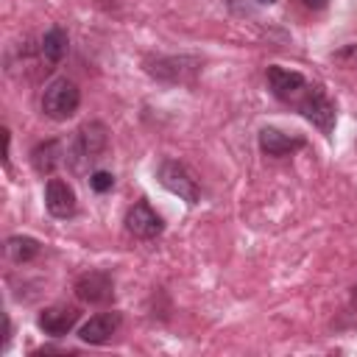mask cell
Segmentation results:
<instances>
[{
    "mask_svg": "<svg viewBox=\"0 0 357 357\" xmlns=\"http://www.w3.org/2000/svg\"><path fill=\"white\" fill-rule=\"evenodd\" d=\"M106 148H109V128L100 120H89L75 131V139L67 151V162L75 173H84L103 156Z\"/></svg>",
    "mask_w": 357,
    "mask_h": 357,
    "instance_id": "1",
    "label": "cell"
},
{
    "mask_svg": "<svg viewBox=\"0 0 357 357\" xmlns=\"http://www.w3.org/2000/svg\"><path fill=\"white\" fill-rule=\"evenodd\" d=\"M301 117H307L321 134H332V128H335V103L329 100V95L318 86V84H310L307 81V86L296 95V100L290 103Z\"/></svg>",
    "mask_w": 357,
    "mask_h": 357,
    "instance_id": "2",
    "label": "cell"
},
{
    "mask_svg": "<svg viewBox=\"0 0 357 357\" xmlns=\"http://www.w3.org/2000/svg\"><path fill=\"white\" fill-rule=\"evenodd\" d=\"M81 106V89L70 78H53L42 92V112L50 120H67Z\"/></svg>",
    "mask_w": 357,
    "mask_h": 357,
    "instance_id": "3",
    "label": "cell"
},
{
    "mask_svg": "<svg viewBox=\"0 0 357 357\" xmlns=\"http://www.w3.org/2000/svg\"><path fill=\"white\" fill-rule=\"evenodd\" d=\"M156 176H159V184H162L165 190H170L173 195H178V198L187 201L190 206L198 204L201 187H198V178L192 176V170H190L184 162H178V159H165V162L159 165Z\"/></svg>",
    "mask_w": 357,
    "mask_h": 357,
    "instance_id": "4",
    "label": "cell"
},
{
    "mask_svg": "<svg viewBox=\"0 0 357 357\" xmlns=\"http://www.w3.org/2000/svg\"><path fill=\"white\" fill-rule=\"evenodd\" d=\"M75 296L84 304H106L114 296V282L106 271H86L75 279Z\"/></svg>",
    "mask_w": 357,
    "mask_h": 357,
    "instance_id": "5",
    "label": "cell"
},
{
    "mask_svg": "<svg viewBox=\"0 0 357 357\" xmlns=\"http://www.w3.org/2000/svg\"><path fill=\"white\" fill-rule=\"evenodd\" d=\"M162 229H165L162 218H159V215L151 209V204H145V201H137V204L126 212V231L134 234V237H139V240H153V237L162 234Z\"/></svg>",
    "mask_w": 357,
    "mask_h": 357,
    "instance_id": "6",
    "label": "cell"
},
{
    "mask_svg": "<svg viewBox=\"0 0 357 357\" xmlns=\"http://www.w3.org/2000/svg\"><path fill=\"white\" fill-rule=\"evenodd\" d=\"M78 307H73V304H53V307H45L42 312H39V318H36V326L45 332V335H50V337H61V335H67L75 324H78Z\"/></svg>",
    "mask_w": 357,
    "mask_h": 357,
    "instance_id": "7",
    "label": "cell"
},
{
    "mask_svg": "<svg viewBox=\"0 0 357 357\" xmlns=\"http://www.w3.org/2000/svg\"><path fill=\"white\" fill-rule=\"evenodd\" d=\"M45 206L53 218H73L78 209L75 190L64 178H47L45 184Z\"/></svg>",
    "mask_w": 357,
    "mask_h": 357,
    "instance_id": "8",
    "label": "cell"
},
{
    "mask_svg": "<svg viewBox=\"0 0 357 357\" xmlns=\"http://www.w3.org/2000/svg\"><path fill=\"white\" fill-rule=\"evenodd\" d=\"M148 73L159 81H190L195 73H198V61L195 59H187V56H170V59H156V61H148Z\"/></svg>",
    "mask_w": 357,
    "mask_h": 357,
    "instance_id": "9",
    "label": "cell"
},
{
    "mask_svg": "<svg viewBox=\"0 0 357 357\" xmlns=\"http://www.w3.org/2000/svg\"><path fill=\"white\" fill-rule=\"evenodd\" d=\"M268 86H271L273 98H279L282 103H293L296 95L307 86V78L296 70H284V67L273 64V67H268Z\"/></svg>",
    "mask_w": 357,
    "mask_h": 357,
    "instance_id": "10",
    "label": "cell"
},
{
    "mask_svg": "<svg viewBox=\"0 0 357 357\" xmlns=\"http://www.w3.org/2000/svg\"><path fill=\"white\" fill-rule=\"evenodd\" d=\"M117 326H120V312H98L86 324H81L78 337L89 346H103L117 332Z\"/></svg>",
    "mask_w": 357,
    "mask_h": 357,
    "instance_id": "11",
    "label": "cell"
},
{
    "mask_svg": "<svg viewBox=\"0 0 357 357\" xmlns=\"http://www.w3.org/2000/svg\"><path fill=\"white\" fill-rule=\"evenodd\" d=\"M304 145H307L304 137H290V134H284L273 126H265L259 131V151L265 156H290L293 151H298Z\"/></svg>",
    "mask_w": 357,
    "mask_h": 357,
    "instance_id": "12",
    "label": "cell"
},
{
    "mask_svg": "<svg viewBox=\"0 0 357 357\" xmlns=\"http://www.w3.org/2000/svg\"><path fill=\"white\" fill-rule=\"evenodd\" d=\"M64 145L59 139H45L31 151V165L39 176H53L59 170V165L64 162Z\"/></svg>",
    "mask_w": 357,
    "mask_h": 357,
    "instance_id": "13",
    "label": "cell"
},
{
    "mask_svg": "<svg viewBox=\"0 0 357 357\" xmlns=\"http://www.w3.org/2000/svg\"><path fill=\"white\" fill-rule=\"evenodd\" d=\"M67 45H70L67 31H64L61 25H53V28H47V31H45L39 50H42V56H45L50 64H59V61L67 56Z\"/></svg>",
    "mask_w": 357,
    "mask_h": 357,
    "instance_id": "14",
    "label": "cell"
},
{
    "mask_svg": "<svg viewBox=\"0 0 357 357\" xmlns=\"http://www.w3.org/2000/svg\"><path fill=\"white\" fill-rule=\"evenodd\" d=\"M39 251H42V243L33 240V237H28V234H11V237L6 240V254H8V259L17 262V265L31 262Z\"/></svg>",
    "mask_w": 357,
    "mask_h": 357,
    "instance_id": "15",
    "label": "cell"
},
{
    "mask_svg": "<svg viewBox=\"0 0 357 357\" xmlns=\"http://www.w3.org/2000/svg\"><path fill=\"white\" fill-rule=\"evenodd\" d=\"M89 187L95 192H109L114 187V176L106 170H95V173H89Z\"/></svg>",
    "mask_w": 357,
    "mask_h": 357,
    "instance_id": "16",
    "label": "cell"
},
{
    "mask_svg": "<svg viewBox=\"0 0 357 357\" xmlns=\"http://www.w3.org/2000/svg\"><path fill=\"white\" fill-rule=\"evenodd\" d=\"M332 59H335L337 64H343V67H357V45H346V47H340Z\"/></svg>",
    "mask_w": 357,
    "mask_h": 357,
    "instance_id": "17",
    "label": "cell"
},
{
    "mask_svg": "<svg viewBox=\"0 0 357 357\" xmlns=\"http://www.w3.org/2000/svg\"><path fill=\"white\" fill-rule=\"evenodd\" d=\"M301 3H304L307 8H312V11H321V8H324L329 0H301Z\"/></svg>",
    "mask_w": 357,
    "mask_h": 357,
    "instance_id": "18",
    "label": "cell"
},
{
    "mask_svg": "<svg viewBox=\"0 0 357 357\" xmlns=\"http://www.w3.org/2000/svg\"><path fill=\"white\" fill-rule=\"evenodd\" d=\"M257 3H262V6H271V3H276V0H257Z\"/></svg>",
    "mask_w": 357,
    "mask_h": 357,
    "instance_id": "19",
    "label": "cell"
},
{
    "mask_svg": "<svg viewBox=\"0 0 357 357\" xmlns=\"http://www.w3.org/2000/svg\"><path fill=\"white\" fill-rule=\"evenodd\" d=\"M351 293H354V298H357V284H354V287H351Z\"/></svg>",
    "mask_w": 357,
    "mask_h": 357,
    "instance_id": "20",
    "label": "cell"
}]
</instances>
